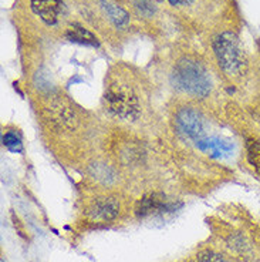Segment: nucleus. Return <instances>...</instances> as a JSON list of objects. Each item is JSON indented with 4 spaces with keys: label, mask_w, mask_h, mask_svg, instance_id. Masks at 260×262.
Segmentation results:
<instances>
[{
    "label": "nucleus",
    "mask_w": 260,
    "mask_h": 262,
    "mask_svg": "<svg viewBox=\"0 0 260 262\" xmlns=\"http://www.w3.org/2000/svg\"><path fill=\"white\" fill-rule=\"evenodd\" d=\"M3 144L12 151H21V140L16 133H6L3 136Z\"/></svg>",
    "instance_id": "f8f14e48"
},
{
    "label": "nucleus",
    "mask_w": 260,
    "mask_h": 262,
    "mask_svg": "<svg viewBox=\"0 0 260 262\" xmlns=\"http://www.w3.org/2000/svg\"><path fill=\"white\" fill-rule=\"evenodd\" d=\"M134 6L138 10V13L147 16V17H150L151 14H154L155 12L152 0H134Z\"/></svg>",
    "instance_id": "ddd939ff"
},
{
    "label": "nucleus",
    "mask_w": 260,
    "mask_h": 262,
    "mask_svg": "<svg viewBox=\"0 0 260 262\" xmlns=\"http://www.w3.org/2000/svg\"><path fill=\"white\" fill-rule=\"evenodd\" d=\"M168 2L172 6H186V5H191L194 0H168Z\"/></svg>",
    "instance_id": "2eb2a0df"
},
{
    "label": "nucleus",
    "mask_w": 260,
    "mask_h": 262,
    "mask_svg": "<svg viewBox=\"0 0 260 262\" xmlns=\"http://www.w3.org/2000/svg\"><path fill=\"white\" fill-rule=\"evenodd\" d=\"M247 158L249 163L253 165V168L260 174V141L256 140H247Z\"/></svg>",
    "instance_id": "9b49d317"
},
{
    "label": "nucleus",
    "mask_w": 260,
    "mask_h": 262,
    "mask_svg": "<svg viewBox=\"0 0 260 262\" xmlns=\"http://www.w3.org/2000/svg\"><path fill=\"white\" fill-rule=\"evenodd\" d=\"M214 50L218 61L225 72L230 76H238L245 70L246 57L241 46V41L233 33H222L215 40Z\"/></svg>",
    "instance_id": "f03ea898"
},
{
    "label": "nucleus",
    "mask_w": 260,
    "mask_h": 262,
    "mask_svg": "<svg viewBox=\"0 0 260 262\" xmlns=\"http://www.w3.org/2000/svg\"><path fill=\"white\" fill-rule=\"evenodd\" d=\"M101 7H103L104 13L107 14V17L112 21L114 26L124 29V27L130 23V16H128V13L124 9L117 6L115 3L108 2V0H101Z\"/></svg>",
    "instance_id": "1a4fd4ad"
},
{
    "label": "nucleus",
    "mask_w": 260,
    "mask_h": 262,
    "mask_svg": "<svg viewBox=\"0 0 260 262\" xmlns=\"http://www.w3.org/2000/svg\"><path fill=\"white\" fill-rule=\"evenodd\" d=\"M182 207L181 201H174L168 200L167 195L161 192H150L144 195L135 205V215L138 218H147L150 215L156 214H168V212H175Z\"/></svg>",
    "instance_id": "20e7f679"
},
{
    "label": "nucleus",
    "mask_w": 260,
    "mask_h": 262,
    "mask_svg": "<svg viewBox=\"0 0 260 262\" xmlns=\"http://www.w3.org/2000/svg\"><path fill=\"white\" fill-rule=\"evenodd\" d=\"M199 262H222V259L212 252H208L206 255L199 256Z\"/></svg>",
    "instance_id": "4468645a"
},
{
    "label": "nucleus",
    "mask_w": 260,
    "mask_h": 262,
    "mask_svg": "<svg viewBox=\"0 0 260 262\" xmlns=\"http://www.w3.org/2000/svg\"><path fill=\"white\" fill-rule=\"evenodd\" d=\"M65 37L74 41V43H80V45H87V46H98L97 37L92 34L91 32H88L87 29L83 26H80L77 23H73L72 26L67 29Z\"/></svg>",
    "instance_id": "9d476101"
},
{
    "label": "nucleus",
    "mask_w": 260,
    "mask_h": 262,
    "mask_svg": "<svg viewBox=\"0 0 260 262\" xmlns=\"http://www.w3.org/2000/svg\"><path fill=\"white\" fill-rule=\"evenodd\" d=\"M172 80L176 89L196 97H205L210 92V79L208 73L199 63L192 60L179 61L174 70Z\"/></svg>",
    "instance_id": "f257e3e1"
},
{
    "label": "nucleus",
    "mask_w": 260,
    "mask_h": 262,
    "mask_svg": "<svg viewBox=\"0 0 260 262\" xmlns=\"http://www.w3.org/2000/svg\"><path fill=\"white\" fill-rule=\"evenodd\" d=\"M120 214V203L115 198H100L88 210V215L94 221H111Z\"/></svg>",
    "instance_id": "0eeeda50"
},
{
    "label": "nucleus",
    "mask_w": 260,
    "mask_h": 262,
    "mask_svg": "<svg viewBox=\"0 0 260 262\" xmlns=\"http://www.w3.org/2000/svg\"><path fill=\"white\" fill-rule=\"evenodd\" d=\"M32 9L47 25H56L63 12V0H32Z\"/></svg>",
    "instance_id": "423d86ee"
},
{
    "label": "nucleus",
    "mask_w": 260,
    "mask_h": 262,
    "mask_svg": "<svg viewBox=\"0 0 260 262\" xmlns=\"http://www.w3.org/2000/svg\"><path fill=\"white\" fill-rule=\"evenodd\" d=\"M105 108L121 120H134L139 113L137 94L130 85L111 84L104 94Z\"/></svg>",
    "instance_id": "7ed1b4c3"
},
{
    "label": "nucleus",
    "mask_w": 260,
    "mask_h": 262,
    "mask_svg": "<svg viewBox=\"0 0 260 262\" xmlns=\"http://www.w3.org/2000/svg\"><path fill=\"white\" fill-rule=\"evenodd\" d=\"M196 144L201 150L210 152L214 157H222V156L229 154L230 151L233 150V145L230 144L229 141H225V140L218 137L202 138L201 141H198Z\"/></svg>",
    "instance_id": "6e6552de"
},
{
    "label": "nucleus",
    "mask_w": 260,
    "mask_h": 262,
    "mask_svg": "<svg viewBox=\"0 0 260 262\" xmlns=\"http://www.w3.org/2000/svg\"><path fill=\"white\" fill-rule=\"evenodd\" d=\"M176 128L185 137L195 140L196 143L205 138V121L199 113L191 108H183L176 116Z\"/></svg>",
    "instance_id": "39448f33"
}]
</instances>
